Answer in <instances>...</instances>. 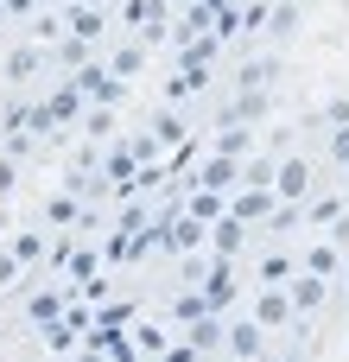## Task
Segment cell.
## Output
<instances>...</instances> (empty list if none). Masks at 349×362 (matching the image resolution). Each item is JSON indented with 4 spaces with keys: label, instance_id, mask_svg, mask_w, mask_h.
Segmentation results:
<instances>
[{
    "label": "cell",
    "instance_id": "cell-1",
    "mask_svg": "<svg viewBox=\"0 0 349 362\" xmlns=\"http://www.w3.org/2000/svg\"><path fill=\"white\" fill-rule=\"evenodd\" d=\"M280 191H286V197H299V191H305V165H299V159L280 172Z\"/></svg>",
    "mask_w": 349,
    "mask_h": 362
},
{
    "label": "cell",
    "instance_id": "cell-2",
    "mask_svg": "<svg viewBox=\"0 0 349 362\" xmlns=\"http://www.w3.org/2000/svg\"><path fill=\"white\" fill-rule=\"evenodd\" d=\"M280 318H286V299L267 293V299H261V325H280Z\"/></svg>",
    "mask_w": 349,
    "mask_h": 362
},
{
    "label": "cell",
    "instance_id": "cell-3",
    "mask_svg": "<svg viewBox=\"0 0 349 362\" xmlns=\"http://www.w3.org/2000/svg\"><path fill=\"white\" fill-rule=\"evenodd\" d=\"M216 242H223V255H235V248H242V229H235V223H223V229H216Z\"/></svg>",
    "mask_w": 349,
    "mask_h": 362
},
{
    "label": "cell",
    "instance_id": "cell-4",
    "mask_svg": "<svg viewBox=\"0 0 349 362\" xmlns=\"http://www.w3.org/2000/svg\"><path fill=\"white\" fill-rule=\"evenodd\" d=\"M292 299H299V305H318V299H324V286H318V280H299V293H292Z\"/></svg>",
    "mask_w": 349,
    "mask_h": 362
}]
</instances>
